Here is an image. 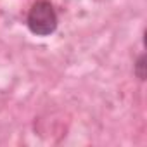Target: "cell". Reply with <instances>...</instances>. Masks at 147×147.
Returning <instances> with one entry per match:
<instances>
[{
	"instance_id": "1",
	"label": "cell",
	"mask_w": 147,
	"mask_h": 147,
	"mask_svg": "<svg viewBox=\"0 0 147 147\" xmlns=\"http://www.w3.org/2000/svg\"><path fill=\"white\" fill-rule=\"evenodd\" d=\"M59 24V16L50 0H36L28 9L26 26L35 36H50Z\"/></svg>"
},
{
	"instance_id": "2",
	"label": "cell",
	"mask_w": 147,
	"mask_h": 147,
	"mask_svg": "<svg viewBox=\"0 0 147 147\" xmlns=\"http://www.w3.org/2000/svg\"><path fill=\"white\" fill-rule=\"evenodd\" d=\"M137 69H138V76H140V80H144V55H140V57H138Z\"/></svg>"
}]
</instances>
